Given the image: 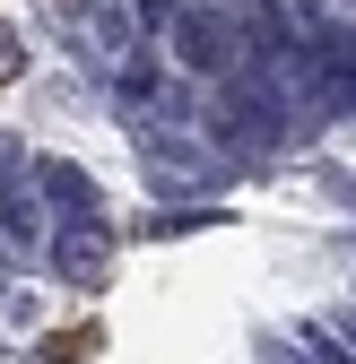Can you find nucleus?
Returning a JSON list of instances; mask_svg holds the SVG:
<instances>
[{"mask_svg": "<svg viewBox=\"0 0 356 364\" xmlns=\"http://www.w3.org/2000/svg\"><path fill=\"white\" fill-rule=\"evenodd\" d=\"M174 53H183V70H200V78H217V70H244V26L226 18V9H183L174 18Z\"/></svg>", "mask_w": 356, "mask_h": 364, "instance_id": "obj_1", "label": "nucleus"}, {"mask_svg": "<svg viewBox=\"0 0 356 364\" xmlns=\"http://www.w3.org/2000/svg\"><path fill=\"white\" fill-rule=\"evenodd\" d=\"M130 0H78V53L96 61V70H122L130 61Z\"/></svg>", "mask_w": 356, "mask_h": 364, "instance_id": "obj_2", "label": "nucleus"}, {"mask_svg": "<svg viewBox=\"0 0 356 364\" xmlns=\"http://www.w3.org/2000/svg\"><path fill=\"white\" fill-rule=\"evenodd\" d=\"M278 96H270V87H235V96L226 105H217V139H226V148H270L278 139Z\"/></svg>", "mask_w": 356, "mask_h": 364, "instance_id": "obj_3", "label": "nucleus"}, {"mask_svg": "<svg viewBox=\"0 0 356 364\" xmlns=\"http://www.w3.org/2000/svg\"><path fill=\"white\" fill-rule=\"evenodd\" d=\"M53 260L70 269V278H105V225L96 217H70L61 235H53Z\"/></svg>", "mask_w": 356, "mask_h": 364, "instance_id": "obj_4", "label": "nucleus"}, {"mask_svg": "<svg viewBox=\"0 0 356 364\" xmlns=\"http://www.w3.org/2000/svg\"><path fill=\"white\" fill-rule=\"evenodd\" d=\"M35 182H43V200H53L61 217H96V173L87 165H43Z\"/></svg>", "mask_w": 356, "mask_h": 364, "instance_id": "obj_5", "label": "nucleus"}, {"mask_svg": "<svg viewBox=\"0 0 356 364\" xmlns=\"http://www.w3.org/2000/svg\"><path fill=\"white\" fill-rule=\"evenodd\" d=\"M113 87H122V105H130V113L157 105V70H148V61H122V70H113Z\"/></svg>", "mask_w": 356, "mask_h": 364, "instance_id": "obj_6", "label": "nucleus"}, {"mask_svg": "<svg viewBox=\"0 0 356 364\" xmlns=\"http://www.w3.org/2000/svg\"><path fill=\"white\" fill-rule=\"evenodd\" d=\"M18 70H26V43H18V26H0V87H9Z\"/></svg>", "mask_w": 356, "mask_h": 364, "instance_id": "obj_7", "label": "nucleus"}, {"mask_svg": "<svg viewBox=\"0 0 356 364\" xmlns=\"http://www.w3.org/2000/svg\"><path fill=\"white\" fill-rule=\"evenodd\" d=\"M18 173H26V148H18V139H0V191H9Z\"/></svg>", "mask_w": 356, "mask_h": 364, "instance_id": "obj_8", "label": "nucleus"}]
</instances>
